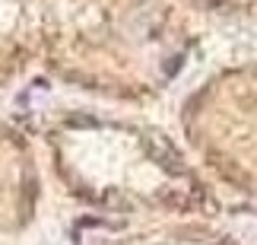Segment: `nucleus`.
I'll list each match as a JSON object with an SVG mask.
<instances>
[{"mask_svg": "<svg viewBox=\"0 0 257 245\" xmlns=\"http://www.w3.org/2000/svg\"><path fill=\"white\" fill-rule=\"evenodd\" d=\"M172 54L156 0H0V80L45 64L80 83H143Z\"/></svg>", "mask_w": 257, "mask_h": 245, "instance_id": "1", "label": "nucleus"}]
</instances>
